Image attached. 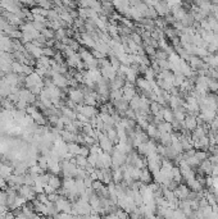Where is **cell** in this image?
<instances>
[{
  "mask_svg": "<svg viewBox=\"0 0 218 219\" xmlns=\"http://www.w3.org/2000/svg\"><path fill=\"white\" fill-rule=\"evenodd\" d=\"M77 110L80 112L81 115L86 117L87 119H92L96 117V109L94 106H87V105H83V106H77Z\"/></svg>",
  "mask_w": 218,
  "mask_h": 219,
  "instance_id": "1",
  "label": "cell"
},
{
  "mask_svg": "<svg viewBox=\"0 0 218 219\" xmlns=\"http://www.w3.org/2000/svg\"><path fill=\"white\" fill-rule=\"evenodd\" d=\"M69 98H71V101L75 104H82L85 100V95L81 90H71Z\"/></svg>",
  "mask_w": 218,
  "mask_h": 219,
  "instance_id": "2",
  "label": "cell"
},
{
  "mask_svg": "<svg viewBox=\"0 0 218 219\" xmlns=\"http://www.w3.org/2000/svg\"><path fill=\"white\" fill-rule=\"evenodd\" d=\"M114 106L117 110H119V112H124V110H127L128 109V103H127V100H124L123 98L119 99V100H115L114 101Z\"/></svg>",
  "mask_w": 218,
  "mask_h": 219,
  "instance_id": "3",
  "label": "cell"
},
{
  "mask_svg": "<svg viewBox=\"0 0 218 219\" xmlns=\"http://www.w3.org/2000/svg\"><path fill=\"white\" fill-rule=\"evenodd\" d=\"M49 186L51 187V189H54V190L58 189V187L60 186V179H59L58 177H55V176L50 177V179H49Z\"/></svg>",
  "mask_w": 218,
  "mask_h": 219,
  "instance_id": "4",
  "label": "cell"
},
{
  "mask_svg": "<svg viewBox=\"0 0 218 219\" xmlns=\"http://www.w3.org/2000/svg\"><path fill=\"white\" fill-rule=\"evenodd\" d=\"M185 123H186V127H188L189 129H194L196 127V121H195V118H191V117H189V118L185 121Z\"/></svg>",
  "mask_w": 218,
  "mask_h": 219,
  "instance_id": "5",
  "label": "cell"
},
{
  "mask_svg": "<svg viewBox=\"0 0 218 219\" xmlns=\"http://www.w3.org/2000/svg\"><path fill=\"white\" fill-rule=\"evenodd\" d=\"M42 55L44 57H50V55H54V53H53V50L50 49V48H44L42 49Z\"/></svg>",
  "mask_w": 218,
  "mask_h": 219,
  "instance_id": "6",
  "label": "cell"
},
{
  "mask_svg": "<svg viewBox=\"0 0 218 219\" xmlns=\"http://www.w3.org/2000/svg\"><path fill=\"white\" fill-rule=\"evenodd\" d=\"M105 219H119L117 215H108V217H105Z\"/></svg>",
  "mask_w": 218,
  "mask_h": 219,
  "instance_id": "7",
  "label": "cell"
}]
</instances>
